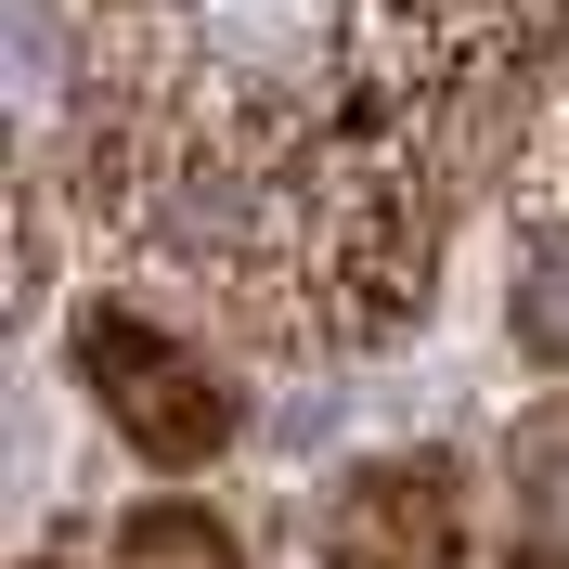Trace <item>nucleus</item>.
<instances>
[{
    "label": "nucleus",
    "instance_id": "obj_4",
    "mask_svg": "<svg viewBox=\"0 0 569 569\" xmlns=\"http://www.w3.org/2000/svg\"><path fill=\"white\" fill-rule=\"evenodd\" d=\"M311 557L323 569H466L479 557V479L466 453L415 440V453H362L311 518Z\"/></svg>",
    "mask_w": 569,
    "mask_h": 569
},
{
    "label": "nucleus",
    "instance_id": "obj_3",
    "mask_svg": "<svg viewBox=\"0 0 569 569\" xmlns=\"http://www.w3.org/2000/svg\"><path fill=\"white\" fill-rule=\"evenodd\" d=\"M78 350V389H91V415L130 440L156 479H194V466L233 453V427H247V401H233V376L208 362V337H181L169 311H142L130 284H91L66 323Z\"/></svg>",
    "mask_w": 569,
    "mask_h": 569
},
{
    "label": "nucleus",
    "instance_id": "obj_6",
    "mask_svg": "<svg viewBox=\"0 0 569 569\" xmlns=\"http://www.w3.org/2000/svg\"><path fill=\"white\" fill-rule=\"evenodd\" d=\"M104 569H247V543L220 531L208 505H181V492H156V505H130V518H117Z\"/></svg>",
    "mask_w": 569,
    "mask_h": 569
},
{
    "label": "nucleus",
    "instance_id": "obj_7",
    "mask_svg": "<svg viewBox=\"0 0 569 569\" xmlns=\"http://www.w3.org/2000/svg\"><path fill=\"white\" fill-rule=\"evenodd\" d=\"M518 220H531V259L569 272V78L543 91L531 130H518Z\"/></svg>",
    "mask_w": 569,
    "mask_h": 569
},
{
    "label": "nucleus",
    "instance_id": "obj_1",
    "mask_svg": "<svg viewBox=\"0 0 569 569\" xmlns=\"http://www.w3.org/2000/svg\"><path fill=\"white\" fill-rule=\"evenodd\" d=\"M466 169L427 130H401L362 91H323V142H311V350H389L401 323H427V284L453 247Z\"/></svg>",
    "mask_w": 569,
    "mask_h": 569
},
{
    "label": "nucleus",
    "instance_id": "obj_2",
    "mask_svg": "<svg viewBox=\"0 0 569 569\" xmlns=\"http://www.w3.org/2000/svg\"><path fill=\"white\" fill-rule=\"evenodd\" d=\"M557 52H569V0H350L337 91L389 104L466 181H492L518 169V130L557 91Z\"/></svg>",
    "mask_w": 569,
    "mask_h": 569
},
{
    "label": "nucleus",
    "instance_id": "obj_8",
    "mask_svg": "<svg viewBox=\"0 0 569 569\" xmlns=\"http://www.w3.org/2000/svg\"><path fill=\"white\" fill-rule=\"evenodd\" d=\"M39 569H52V557H39Z\"/></svg>",
    "mask_w": 569,
    "mask_h": 569
},
{
    "label": "nucleus",
    "instance_id": "obj_5",
    "mask_svg": "<svg viewBox=\"0 0 569 569\" xmlns=\"http://www.w3.org/2000/svg\"><path fill=\"white\" fill-rule=\"evenodd\" d=\"M505 569H569V401H543L505 453Z\"/></svg>",
    "mask_w": 569,
    "mask_h": 569
}]
</instances>
